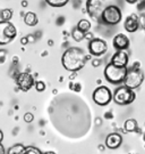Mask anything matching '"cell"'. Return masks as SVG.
Masks as SVG:
<instances>
[{"label":"cell","mask_w":145,"mask_h":154,"mask_svg":"<svg viewBox=\"0 0 145 154\" xmlns=\"http://www.w3.org/2000/svg\"><path fill=\"white\" fill-rule=\"evenodd\" d=\"M91 58V54L86 55L84 50L78 47H70L61 56V64L69 72H78L85 66L86 62Z\"/></svg>","instance_id":"6da1fadb"},{"label":"cell","mask_w":145,"mask_h":154,"mask_svg":"<svg viewBox=\"0 0 145 154\" xmlns=\"http://www.w3.org/2000/svg\"><path fill=\"white\" fill-rule=\"evenodd\" d=\"M127 71H128V67L117 66L110 62L106 66L103 73L108 82L112 83V85H120V83H124L126 75H127Z\"/></svg>","instance_id":"7a4b0ae2"},{"label":"cell","mask_w":145,"mask_h":154,"mask_svg":"<svg viewBox=\"0 0 145 154\" xmlns=\"http://www.w3.org/2000/svg\"><path fill=\"white\" fill-rule=\"evenodd\" d=\"M143 81H144V72L142 71L138 63H135L132 67L128 69L124 85L126 87L135 90V89L140 88Z\"/></svg>","instance_id":"3957f363"},{"label":"cell","mask_w":145,"mask_h":154,"mask_svg":"<svg viewBox=\"0 0 145 154\" xmlns=\"http://www.w3.org/2000/svg\"><path fill=\"white\" fill-rule=\"evenodd\" d=\"M110 5H115L112 4V0H87L86 11L94 21L100 23V18H101L103 11Z\"/></svg>","instance_id":"277c9868"},{"label":"cell","mask_w":145,"mask_h":154,"mask_svg":"<svg viewBox=\"0 0 145 154\" xmlns=\"http://www.w3.org/2000/svg\"><path fill=\"white\" fill-rule=\"evenodd\" d=\"M121 17L123 13L120 7L117 5H110L103 11L100 18V23L104 25H117L121 21Z\"/></svg>","instance_id":"5b68a950"},{"label":"cell","mask_w":145,"mask_h":154,"mask_svg":"<svg viewBox=\"0 0 145 154\" xmlns=\"http://www.w3.org/2000/svg\"><path fill=\"white\" fill-rule=\"evenodd\" d=\"M135 98H136L135 90L126 87L125 85L118 87L113 93V102L120 106L132 104L135 100Z\"/></svg>","instance_id":"8992f818"},{"label":"cell","mask_w":145,"mask_h":154,"mask_svg":"<svg viewBox=\"0 0 145 154\" xmlns=\"http://www.w3.org/2000/svg\"><path fill=\"white\" fill-rule=\"evenodd\" d=\"M16 35L17 29L13 23L0 21V46L10 44Z\"/></svg>","instance_id":"52a82bcc"},{"label":"cell","mask_w":145,"mask_h":154,"mask_svg":"<svg viewBox=\"0 0 145 154\" xmlns=\"http://www.w3.org/2000/svg\"><path fill=\"white\" fill-rule=\"evenodd\" d=\"M92 98H93V102L99 106H106L113 99V95L108 87L100 86L93 91Z\"/></svg>","instance_id":"ba28073f"},{"label":"cell","mask_w":145,"mask_h":154,"mask_svg":"<svg viewBox=\"0 0 145 154\" xmlns=\"http://www.w3.org/2000/svg\"><path fill=\"white\" fill-rule=\"evenodd\" d=\"M15 80H16L17 87L21 89L22 91H28L33 86H35L34 78H33L32 74H30L28 72L18 73L16 77H15Z\"/></svg>","instance_id":"9c48e42d"},{"label":"cell","mask_w":145,"mask_h":154,"mask_svg":"<svg viewBox=\"0 0 145 154\" xmlns=\"http://www.w3.org/2000/svg\"><path fill=\"white\" fill-rule=\"evenodd\" d=\"M108 45L107 42L101 38H94L88 42V51L93 56H102L107 53Z\"/></svg>","instance_id":"30bf717a"},{"label":"cell","mask_w":145,"mask_h":154,"mask_svg":"<svg viewBox=\"0 0 145 154\" xmlns=\"http://www.w3.org/2000/svg\"><path fill=\"white\" fill-rule=\"evenodd\" d=\"M129 45H130V41H129V38L124 34V33H118L117 35L113 37L112 40V46L115 49L117 50H126L129 48Z\"/></svg>","instance_id":"8fae6325"},{"label":"cell","mask_w":145,"mask_h":154,"mask_svg":"<svg viewBox=\"0 0 145 154\" xmlns=\"http://www.w3.org/2000/svg\"><path fill=\"white\" fill-rule=\"evenodd\" d=\"M128 61H129V57L126 50H117V53H115L113 56L111 57V63L117 66L127 67Z\"/></svg>","instance_id":"7c38bea8"},{"label":"cell","mask_w":145,"mask_h":154,"mask_svg":"<svg viewBox=\"0 0 145 154\" xmlns=\"http://www.w3.org/2000/svg\"><path fill=\"white\" fill-rule=\"evenodd\" d=\"M124 28L127 32L134 33L140 29V21H138V15L136 14H132L127 16V18L125 20Z\"/></svg>","instance_id":"4fadbf2b"},{"label":"cell","mask_w":145,"mask_h":154,"mask_svg":"<svg viewBox=\"0 0 145 154\" xmlns=\"http://www.w3.org/2000/svg\"><path fill=\"white\" fill-rule=\"evenodd\" d=\"M121 144H123V137L120 134H117V132L109 134L106 138V146L110 149H117L118 147H120Z\"/></svg>","instance_id":"5bb4252c"},{"label":"cell","mask_w":145,"mask_h":154,"mask_svg":"<svg viewBox=\"0 0 145 154\" xmlns=\"http://www.w3.org/2000/svg\"><path fill=\"white\" fill-rule=\"evenodd\" d=\"M24 23L27 26H35L39 23V18L36 16V14L33 11H27L24 16Z\"/></svg>","instance_id":"9a60e30c"},{"label":"cell","mask_w":145,"mask_h":154,"mask_svg":"<svg viewBox=\"0 0 145 154\" xmlns=\"http://www.w3.org/2000/svg\"><path fill=\"white\" fill-rule=\"evenodd\" d=\"M137 121L135 120V119H128V120H126L124 123V129L125 131L127 132H134L137 130Z\"/></svg>","instance_id":"2e32d148"},{"label":"cell","mask_w":145,"mask_h":154,"mask_svg":"<svg viewBox=\"0 0 145 154\" xmlns=\"http://www.w3.org/2000/svg\"><path fill=\"white\" fill-rule=\"evenodd\" d=\"M76 28L78 29V30H81L82 32L87 33L88 31H90V29H91V22L87 21V20H85V18L80 20L78 23H77V26H76Z\"/></svg>","instance_id":"e0dca14e"},{"label":"cell","mask_w":145,"mask_h":154,"mask_svg":"<svg viewBox=\"0 0 145 154\" xmlns=\"http://www.w3.org/2000/svg\"><path fill=\"white\" fill-rule=\"evenodd\" d=\"M25 146L22 145V144H16V145H13L11 147L7 149V154H24L25 152Z\"/></svg>","instance_id":"ac0fdd59"},{"label":"cell","mask_w":145,"mask_h":154,"mask_svg":"<svg viewBox=\"0 0 145 154\" xmlns=\"http://www.w3.org/2000/svg\"><path fill=\"white\" fill-rule=\"evenodd\" d=\"M0 17H1V21L10 22L11 17H13V9H9V8L2 9L0 11Z\"/></svg>","instance_id":"d6986e66"},{"label":"cell","mask_w":145,"mask_h":154,"mask_svg":"<svg viewBox=\"0 0 145 154\" xmlns=\"http://www.w3.org/2000/svg\"><path fill=\"white\" fill-rule=\"evenodd\" d=\"M69 0H45V2L51 7H56V8H59V7H64L68 4Z\"/></svg>","instance_id":"ffe728a7"},{"label":"cell","mask_w":145,"mask_h":154,"mask_svg":"<svg viewBox=\"0 0 145 154\" xmlns=\"http://www.w3.org/2000/svg\"><path fill=\"white\" fill-rule=\"evenodd\" d=\"M85 34L86 33L82 32L81 30H78L77 28L73 29V31H71V37H73V39L75 40V41H82L83 39H85Z\"/></svg>","instance_id":"44dd1931"},{"label":"cell","mask_w":145,"mask_h":154,"mask_svg":"<svg viewBox=\"0 0 145 154\" xmlns=\"http://www.w3.org/2000/svg\"><path fill=\"white\" fill-rule=\"evenodd\" d=\"M24 154H43L41 153V151L36 147H34V146H27L26 149H25V152Z\"/></svg>","instance_id":"7402d4cb"},{"label":"cell","mask_w":145,"mask_h":154,"mask_svg":"<svg viewBox=\"0 0 145 154\" xmlns=\"http://www.w3.org/2000/svg\"><path fill=\"white\" fill-rule=\"evenodd\" d=\"M45 83L43 82V81H35V89L38 90V91H43V90H45Z\"/></svg>","instance_id":"603a6c76"},{"label":"cell","mask_w":145,"mask_h":154,"mask_svg":"<svg viewBox=\"0 0 145 154\" xmlns=\"http://www.w3.org/2000/svg\"><path fill=\"white\" fill-rule=\"evenodd\" d=\"M34 120V116H33L31 112H26L24 114V121L27 122V123H31V122Z\"/></svg>","instance_id":"cb8c5ba5"},{"label":"cell","mask_w":145,"mask_h":154,"mask_svg":"<svg viewBox=\"0 0 145 154\" xmlns=\"http://www.w3.org/2000/svg\"><path fill=\"white\" fill-rule=\"evenodd\" d=\"M138 21H140V28L145 30V13L141 14L140 16H138Z\"/></svg>","instance_id":"d4e9b609"},{"label":"cell","mask_w":145,"mask_h":154,"mask_svg":"<svg viewBox=\"0 0 145 154\" xmlns=\"http://www.w3.org/2000/svg\"><path fill=\"white\" fill-rule=\"evenodd\" d=\"M6 54H7L6 49H0V63H4V62H5Z\"/></svg>","instance_id":"484cf974"},{"label":"cell","mask_w":145,"mask_h":154,"mask_svg":"<svg viewBox=\"0 0 145 154\" xmlns=\"http://www.w3.org/2000/svg\"><path fill=\"white\" fill-rule=\"evenodd\" d=\"M92 65L94 66V67H97V66L101 65V61L97 60V58H94V60H92Z\"/></svg>","instance_id":"4316f807"},{"label":"cell","mask_w":145,"mask_h":154,"mask_svg":"<svg viewBox=\"0 0 145 154\" xmlns=\"http://www.w3.org/2000/svg\"><path fill=\"white\" fill-rule=\"evenodd\" d=\"M74 90H75L76 93H80V91L82 90L81 83H75V86H74Z\"/></svg>","instance_id":"83f0119b"},{"label":"cell","mask_w":145,"mask_h":154,"mask_svg":"<svg viewBox=\"0 0 145 154\" xmlns=\"http://www.w3.org/2000/svg\"><path fill=\"white\" fill-rule=\"evenodd\" d=\"M27 42H28V39H27V37H23V38L21 39V44L24 46V45H26Z\"/></svg>","instance_id":"f1b7e54d"},{"label":"cell","mask_w":145,"mask_h":154,"mask_svg":"<svg viewBox=\"0 0 145 154\" xmlns=\"http://www.w3.org/2000/svg\"><path fill=\"white\" fill-rule=\"evenodd\" d=\"M0 154H7V151L5 149V147H4V145L0 143Z\"/></svg>","instance_id":"f546056e"},{"label":"cell","mask_w":145,"mask_h":154,"mask_svg":"<svg viewBox=\"0 0 145 154\" xmlns=\"http://www.w3.org/2000/svg\"><path fill=\"white\" fill-rule=\"evenodd\" d=\"M27 39H28V42H34L35 41V38H34V35H32V34L27 35Z\"/></svg>","instance_id":"4dcf8cb0"},{"label":"cell","mask_w":145,"mask_h":154,"mask_svg":"<svg viewBox=\"0 0 145 154\" xmlns=\"http://www.w3.org/2000/svg\"><path fill=\"white\" fill-rule=\"evenodd\" d=\"M76 75H77V72H71V74L69 75V80L71 81V80H74L76 78Z\"/></svg>","instance_id":"1f68e13d"},{"label":"cell","mask_w":145,"mask_h":154,"mask_svg":"<svg viewBox=\"0 0 145 154\" xmlns=\"http://www.w3.org/2000/svg\"><path fill=\"white\" fill-rule=\"evenodd\" d=\"M85 38L90 39V41H91L92 39H94V38H93V34H92V33H90V32L86 33V34H85Z\"/></svg>","instance_id":"d6a6232c"},{"label":"cell","mask_w":145,"mask_h":154,"mask_svg":"<svg viewBox=\"0 0 145 154\" xmlns=\"http://www.w3.org/2000/svg\"><path fill=\"white\" fill-rule=\"evenodd\" d=\"M22 6H23L24 8L27 7V6H28V1H27V0H23V1H22Z\"/></svg>","instance_id":"836d02e7"},{"label":"cell","mask_w":145,"mask_h":154,"mask_svg":"<svg viewBox=\"0 0 145 154\" xmlns=\"http://www.w3.org/2000/svg\"><path fill=\"white\" fill-rule=\"evenodd\" d=\"M126 2H128V4H136L138 0H125Z\"/></svg>","instance_id":"e575fe53"},{"label":"cell","mask_w":145,"mask_h":154,"mask_svg":"<svg viewBox=\"0 0 145 154\" xmlns=\"http://www.w3.org/2000/svg\"><path fill=\"white\" fill-rule=\"evenodd\" d=\"M2 139H4V132H2V130L0 129V143L2 142Z\"/></svg>","instance_id":"d590c367"},{"label":"cell","mask_w":145,"mask_h":154,"mask_svg":"<svg viewBox=\"0 0 145 154\" xmlns=\"http://www.w3.org/2000/svg\"><path fill=\"white\" fill-rule=\"evenodd\" d=\"M74 86H75V83L71 82V81H70V83H69V88L71 89V90H74Z\"/></svg>","instance_id":"8d00e7d4"},{"label":"cell","mask_w":145,"mask_h":154,"mask_svg":"<svg viewBox=\"0 0 145 154\" xmlns=\"http://www.w3.org/2000/svg\"><path fill=\"white\" fill-rule=\"evenodd\" d=\"M48 45L49 46H54V40H51V39L48 40Z\"/></svg>","instance_id":"74e56055"},{"label":"cell","mask_w":145,"mask_h":154,"mask_svg":"<svg viewBox=\"0 0 145 154\" xmlns=\"http://www.w3.org/2000/svg\"><path fill=\"white\" fill-rule=\"evenodd\" d=\"M43 154H56V153L52 152V151H48V152H45V153H43Z\"/></svg>","instance_id":"f35d334b"},{"label":"cell","mask_w":145,"mask_h":154,"mask_svg":"<svg viewBox=\"0 0 145 154\" xmlns=\"http://www.w3.org/2000/svg\"><path fill=\"white\" fill-rule=\"evenodd\" d=\"M17 61H18V57H17V56H14V63H17Z\"/></svg>","instance_id":"ab89813d"},{"label":"cell","mask_w":145,"mask_h":154,"mask_svg":"<svg viewBox=\"0 0 145 154\" xmlns=\"http://www.w3.org/2000/svg\"><path fill=\"white\" fill-rule=\"evenodd\" d=\"M48 55V51H43L42 53V56H47Z\"/></svg>","instance_id":"60d3db41"},{"label":"cell","mask_w":145,"mask_h":154,"mask_svg":"<svg viewBox=\"0 0 145 154\" xmlns=\"http://www.w3.org/2000/svg\"><path fill=\"white\" fill-rule=\"evenodd\" d=\"M128 154H136V153H134V152H130V153H128Z\"/></svg>","instance_id":"b9f144b4"},{"label":"cell","mask_w":145,"mask_h":154,"mask_svg":"<svg viewBox=\"0 0 145 154\" xmlns=\"http://www.w3.org/2000/svg\"><path fill=\"white\" fill-rule=\"evenodd\" d=\"M143 137H144V140H145V132H144V136H143Z\"/></svg>","instance_id":"7bdbcfd3"}]
</instances>
